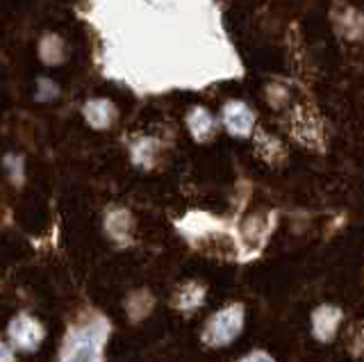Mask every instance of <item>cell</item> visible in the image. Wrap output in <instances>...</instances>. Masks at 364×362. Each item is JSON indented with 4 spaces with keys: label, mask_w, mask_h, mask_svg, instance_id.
<instances>
[{
    "label": "cell",
    "mask_w": 364,
    "mask_h": 362,
    "mask_svg": "<svg viewBox=\"0 0 364 362\" xmlns=\"http://www.w3.org/2000/svg\"><path fill=\"white\" fill-rule=\"evenodd\" d=\"M0 362H11V351L0 344Z\"/></svg>",
    "instance_id": "9c48e42d"
},
{
    "label": "cell",
    "mask_w": 364,
    "mask_h": 362,
    "mask_svg": "<svg viewBox=\"0 0 364 362\" xmlns=\"http://www.w3.org/2000/svg\"><path fill=\"white\" fill-rule=\"evenodd\" d=\"M339 310L335 308H321V310H316L314 314V328H316V335L321 337V339H328V337H333L335 333V326L339 321Z\"/></svg>",
    "instance_id": "8992f818"
},
{
    "label": "cell",
    "mask_w": 364,
    "mask_h": 362,
    "mask_svg": "<svg viewBox=\"0 0 364 362\" xmlns=\"http://www.w3.org/2000/svg\"><path fill=\"white\" fill-rule=\"evenodd\" d=\"M225 126L232 134H248L253 128V112H250L244 103H228L223 110Z\"/></svg>",
    "instance_id": "277c9868"
},
{
    "label": "cell",
    "mask_w": 364,
    "mask_h": 362,
    "mask_svg": "<svg viewBox=\"0 0 364 362\" xmlns=\"http://www.w3.org/2000/svg\"><path fill=\"white\" fill-rule=\"evenodd\" d=\"M107 326L105 324H91L82 331H77L71 342H68L62 362H100L102 342H105Z\"/></svg>",
    "instance_id": "6da1fadb"
},
{
    "label": "cell",
    "mask_w": 364,
    "mask_h": 362,
    "mask_svg": "<svg viewBox=\"0 0 364 362\" xmlns=\"http://www.w3.org/2000/svg\"><path fill=\"white\" fill-rule=\"evenodd\" d=\"M189 128H191V134L196 139H208L210 134H212V130H214V121H212V117L205 112L203 107H196L189 115Z\"/></svg>",
    "instance_id": "52a82bcc"
},
{
    "label": "cell",
    "mask_w": 364,
    "mask_h": 362,
    "mask_svg": "<svg viewBox=\"0 0 364 362\" xmlns=\"http://www.w3.org/2000/svg\"><path fill=\"white\" fill-rule=\"evenodd\" d=\"M242 362H273V360L267 358V356H262V353H253V356H248V358L242 360Z\"/></svg>",
    "instance_id": "ba28073f"
},
{
    "label": "cell",
    "mask_w": 364,
    "mask_h": 362,
    "mask_svg": "<svg viewBox=\"0 0 364 362\" xmlns=\"http://www.w3.org/2000/svg\"><path fill=\"white\" fill-rule=\"evenodd\" d=\"M85 117L94 128H107L114 119V107L109 100H91L85 105Z\"/></svg>",
    "instance_id": "5b68a950"
},
{
    "label": "cell",
    "mask_w": 364,
    "mask_h": 362,
    "mask_svg": "<svg viewBox=\"0 0 364 362\" xmlns=\"http://www.w3.org/2000/svg\"><path fill=\"white\" fill-rule=\"evenodd\" d=\"M242 321H244V310L242 305H232V308H225L221 312H216L208 328H205V342L210 346H223L230 339H235L242 331Z\"/></svg>",
    "instance_id": "7a4b0ae2"
},
{
    "label": "cell",
    "mask_w": 364,
    "mask_h": 362,
    "mask_svg": "<svg viewBox=\"0 0 364 362\" xmlns=\"http://www.w3.org/2000/svg\"><path fill=\"white\" fill-rule=\"evenodd\" d=\"M9 335L14 339V344L26 348V351H34L39 346V342L43 339V328L32 319L28 314L16 316L9 326Z\"/></svg>",
    "instance_id": "3957f363"
}]
</instances>
